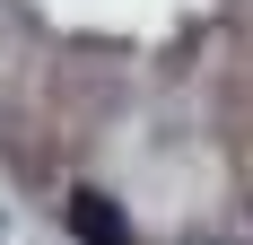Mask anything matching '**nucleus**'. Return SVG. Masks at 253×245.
I'll use <instances>...</instances> for the list:
<instances>
[{
  "instance_id": "f257e3e1",
  "label": "nucleus",
  "mask_w": 253,
  "mask_h": 245,
  "mask_svg": "<svg viewBox=\"0 0 253 245\" xmlns=\"http://www.w3.org/2000/svg\"><path fill=\"white\" fill-rule=\"evenodd\" d=\"M70 237H79V245H140L131 219H123L105 193H70Z\"/></svg>"
}]
</instances>
